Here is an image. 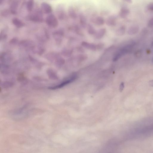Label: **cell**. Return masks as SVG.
Segmentation results:
<instances>
[{
    "label": "cell",
    "mask_w": 153,
    "mask_h": 153,
    "mask_svg": "<svg viewBox=\"0 0 153 153\" xmlns=\"http://www.w3.org/2000/svg\"><path fill=\"white\" fill-rule=\"evenodd\" d=\"M134 45V43L127 45L120 49L113 57V61H116L122 57L127 54L131 50Z\"/></svg>",
    "instance_id": "1"
},
{
    "label": "cell",
    "mask_w": 153,
    "mask_h": 153,
    "mask_svg": "<svg viewBox=\"0 0 153 153\" xmlns=\"http://www.w3.org/2000/svg\"><path fill=\"white\" fill-rule=\"evenodd\" d=\"M46 22L48 26L52 28H56L58 25V22L56 16L53 15H50L47 17Z\"/></svg>",
    "instance_id": "2"
},
{
    "label": "cell",
    "mask_w": 153,
    "mask_h": 153,
    "mask_svg": "<svg viewBox=\"0 0 153 153\" xmlns=\"http://www.w3.org/2000/svg\"><path fill=\"white\" fill-rule=\"evenodd\" d=\"M42 12L40 11H37L35 13L30 16V19L33 22H41L43 21V18Z\"/></svg>",
    "instance_id": "3"
},
{
    "label": "cell",
    "mask_w": 153,
    "mask_h": 153,
    "mask_svg": "<svg viewBox=\"0 0 153 153\" xmlns=\"http://www.w3.org/2000/svg\"><path fill=\"white\" fill-rule=\"evenodd\" d=\"M76 77H77V76H76V75H74L73 76L69 78V79L62 82L60 83V84L58 85L53 86V87H51L50 89H55L63 87V86L69 84V83L72 82L74 81L75 80H76Z\"/></svg>",
    "instance_id": "4"
},
{
    "label": "cell",
    "mask_w": 153,
    "mask_h": 153,
    "mask_svg": "<svg viewBox=\"0 0 153 153\" xmlns=\"http://www.w3.org/2000/svg\"><path fill=\"white\" fill-rule=\"evenodd\" d=\"M53 35L57 43L58 44L61 43L64 35L63 31L61 30L56 31L53 32Z\"/></svg>",
    "instance_id": "5"
},
{
    "label": "cell",
    "mask_w": 153,
    "mask_h": 153,
    "mask_svg": "<svg viewBox=\"0 0 153 153\" xmlns=\"http://www.w3.org/2000/svg\"><path fill=\"white\" fill-rule=\"evenodd\" d=\"M117 17L115 15H112L108 17L106 20V24L108 26H114L116 24Z\"/></svg>",
    "instance_id": "6"
},
{
    "label": "cell",
    "mask_w": 153,
    "mask_h": 153,
    "mask_svg": "<svg viewBox=\"0 0 153 153\" xmlns=\"http://www.w3.org/2000/svg\"><path fill=\"white\" fill-rule=\"evenodd\" d=\"M41 8L44 13L49 14L52 11V8L49 4L46 2H43L41 4Z\"/></svg>",
    "instance_id": "7"
},
{
    "label": "cell",
    "mask_w": 153,
    "mask_h": 153,
    "mask_svg": "<svg viewBox=\"0 0 153 153\" xmlns=\"http://www.w3.org/2000/svg\"><path fill=\"white\" fill-rule=\"evenodd\" d=\"M81 44L83 47L86 49L94 51L96 50V45L93 44L83 41L82 42Z\"/></svg>",
    "instance_id": "8"
},
{
    "label": "cell",
    "mask_w": 153,
    "mask_h": 153,
    "mask_svg": "<svg viewBox=\"0 0 153 153\" xmlns=\"http://www.w3.org/2000/svg\"><path fill=\"white\" fill-rule=\"evenodd\" d=\"M106 30L105 28H102L96 32L95 34V38L97 39H100L102 38L106 33Z\"/></svg>",
    "instance_id": "9"
},
{
    "label": "cell",
    "mask_w": 153,
    "mask_h": 153,
    "mask_svg": "<svg viewBox=\"0 0 153 153\" xmlns=\"http://www.w3.org/2000/svg\"><path fill=\"white\" fill-rule=\"evenodd\" d=\"M12 22L13 24L18 28H21L24 26L25 24L21 20L18 18H15L12 20Z\"/></svg>",
    "instance_id": "10"
},
{
    "label": "cell",
    "mask_w": 153,
    "mask_h": 153,
    "mask_svg": "<svg viewBox=\"0 0 153 153\" xmlns=\"http://www.w3.org/2000/svg\"><path fill=\"white\" fill-rule=\"evenodd\" d=\"M18 5V1L15 0L12 1L10 6V10L11 13L13 14H16Z\"/></svg>",
    "instance_id": "11"
},
{
    "label": "cell",
    "mask_w": 153,
    "mask_h": 153,
    "mask_svg": "<svg viewBox=\"0 0 153 153\" xmlns=\"http://www.w3.org/2000/svg\"><path fill=\"white\" fill-rule=\"evenodd\" d=\"M80 22L81 26L84 29L87 26V21L86 17L82 14H81L79 16Z\"/></svg>",
    "instance_id": "12"
},
{
    "label": "cell",
    "mask_w": 153,
    "mask_h": 153,
    "mask_svg": "<svg viewBox=\"0 0 153 153\" xmlns=\"http://www.w3.org/2000/svg\"><path fill=\"white\" fill-rule=\"evenodd\" d=\"M68 12L69 16L72 19H75L77 18V14L73 7H69L68 9Z\"/></svg>",
    "instance_id": "13"
},
{
    "label": "cell",
    "mask_w": 153,
    "mask_h": 153,
    "mask_svg": "<svg viewBox=\"0 0 153 153\" xmlns=\"http://www.w3.org/2000/svg\"><path fill=\"white\" fill-rule=\"evenodd\" d=\"M20 44L25 47L33 48L34 47L33 43L31 41L24 40L21 41Z\"/></svg>",
    "instance_id": "14"
},
{
    "label": "cell",
    "mask_w": 153,
    "mask_h": 153,
    "mask_svg": "<svg viewBox=\"0 0 153 153\" xmlns=\"http://www.w3.org/2000/svg\"><path fill=\"white\" fill-rule=\"evenodd\" d=\"M95 23L97 26L103 25L105 23V21L103 18L101 17H98L95 19Z\"/></svg>",
    "instance_id": "15"
},
{
    "label": "cell",
    "mask_w": 153,
    "mask_h": 153,
    "mask_svg": "<svg viewBox=\"0 0 153 153\" xmlns=\"http://www.w3.org/2000/svg\"><path fill=\"white\" fill-rule=\"evenodd\" d=\"M129 13V11L127 8H123L120 10L119 12V16L122 18H125Z\"/></svg>",
    "instance_id": "16"
},
{
    "label": "cell",
    "mask_w": 153,
    "mask_h": 153,
    "mask_svg": "<svg viewBox=\"0 0 153 153\" xmlns=\"http://www.w3.org/2000/svg\"><path fill=\"white\" fill-rule=\"evenodd\" d=\"M87 32L90 35H95L96 32L94 27L90 24H89L87 25Z\"/></svg>",
    "instance_id": "17"
},
{
    "label": "cell",
    "mask_w": 153,
    "mask_h": 153,
    "mask_svg": "<svg viewBox=\"0 0 153 153\" xmlns=\"http://www.w3.org/2000/svg\"><path fill=\"white\" fill-rule=\"evenodd\" d=\"M34 5V1L32 0H30L27 3V8L29 12L32 11Z\"/></svg>",
    "instance_id": "18"
},
{
    "label": "cell",
    "mask_w": 153,
    "mask_h": 153,
    "mask_svg": "<svg viewBox=\"0 0 153 153\" xmlns=\"http://www.w3.org/2000/svg\"><path fill=\"white\" fill-rule=\"evenodd\" d=\"M60 10L59 11L58 14V17L59 19L62 20L63 19L65 16V13L64 11V8L63 7L62 5L60 6V8H59Z\"/></svg>",
    "instance_id": "19"
},
{
    "label": "cell",
    "mask_w": 153,
    "mask_h": 153,
    "mask_svg": "<svg viewBox=\"0 0 153 153\" xmlns=\"http://www.w3.org/2000/svg\"><path fill=\"white\" fill-rule=\"evenodd\" d=\"M125 28L124 26H122L119 28L116 32V34L118 36H121L125 32Z\"/></svg>",
    "instance_id": "20"
},
{
    "label": "cell",
    "mask_w": 153,
    "mask_h": 153,
    "mask_svg": "<svg viewBox=\"0 0 153 153\" xmlns=\"http://www.w3.org/2000/svg\"><path fill=\"white\" fill-rule=\"evenodd\" d=\"M73 53L72 51L69 49H65L62 52V54L63 56L65 57L70 56Z\"/></svg>",
    "instance_id": "21"
},
{
    "label": "cell",
    "mask_w": 153,
    "mask_h": 153,
    "mask_svg": "<svg viewBox=\"0 0 153 153\" xmlns=\"http://www.w3.org/2000/svg\"><path fill=\"white\" fill-rule=\"evenodd\" d=\"M138 29L136 27H132L129 29L128 31V34L130 35H133L136 33L138 31Z\"/></svg>",
    "instance_id": "22"
},
{
    "label": "cell",
    "mask_w": 153,
    "mask_h": 153,
    "mask_svg": "<svg viewBox=\"0 0 153 153\" xmlns=\"http://www.w3.org/2000/svg\"><path fill=\"white\" fill-rule=\"evenodd\" d=\"M104 44L103 43H100L96 45V50L100 51L102 50L104 47Z\"/></svg>",
    "instance_id": "23"
},
{
    "label": "cell",
    "mask_w": 153,
    "mask_h": 153,
    "mask_svg": "<svg viewBox=\"0 0 153 153\" xmlns=\"http://www.w3.org/2000/svg\"><path fill=\"white\" fill-rule=\"evenodd\" d=\"M18 39L17 38H14L10 40V43L12 44H15L18 42Z\"/></svg>",
    "instance_id": "24"
},
{
    "label": "cell",
    "mask_w": 153,
    "mask_h": 153,
    "mask_svg": "<svg viewBox=\"0 0 153 153\" xmlns=\"http://www.w3.org/2000/svg\"><path fill=\"white\" fill-rule=\"evenodd\" d=\"M79 59H84L87 58V55L85 54H81L78 56Z\"/></svg>",
    "instance_id": "25"
},
{
    "label": "cell",
    "mask_w": 153,
    "mask_h": 153,
    "mask_svg": "<svg viewBox=\"0 0 153 153\" xmlns=\"http://www.w3.org/2000/svg\"><path fill=\"white\" fill-rule=\"evenodd\" d=\"M7 38V35L4 32L1 33L0 35L1 40V39H6Z\"/></svg>",
    "instance_id": "26"
},
{
    "label": "cell",
    "mask_w": 153,
    "mask_h": 153,
    "mask_svg": "<svg viewBox=\"0 0 153 153\" xmlns=\"http://www.w3.org/2000/svg\"><path fill=\"white\" fill-rule=\"evenodd\" d=\"M148 26L151 27H153V18H152L149 21L148 23Z\"/></svg>",
    "instance_id": "27"
},
{
    "label": "cell",
    "mask_w": 153,
    "mask_h": 153,
    "mask_svg": "<svg viewBox=\"0 0 153 153\" xmlns=\"http://www.w3.org/2000/svg\"><path fill=\"white\" fill-rule=\"evenodd\" d=\"M124 83H121L120 86V92H122L124 90Z\"/></svg>",
    "instance_id": "28"
},
{
    "label": "cell",
    "mask_w": 153,
    "mask_h": 153,
    "mask_svg": "<svg viewBox=\"0 0 153 153\" xmlns=\"http://www.w3.org/2000/svg\"><path fill=\"white\" fill-rule=\"evenodd\" d=\"M148 8L150 10L153 11V3L149 5Z\"/></svg>",
    "instance_id": "29"
},
{
    "label": "cell",
    "mask_w": 153,
    "mask_h": 153,
    "mask_svg": "<svg viewBox=\"0 0 153 153\" xmlns=\"http://www.w3.org/2000/svg\"><path fill=\"white\" fill-rule=\"evenodd\" d=\"M101 15H106L108 14V12H107V11H104L101 12Z\"/></svg>",
    "instance_id": "30"
},
{
    "label": "cell",
    "mask_w": 153,
    "mask_h": 153,
    "mask_svg": "<svg viewBox=\"0 0 153 153\" xmlns=\"http://www.w3.org/2000/svg\"><path fill=\"white\" fill-rule=\"evenodd\" d=\"M8 12L7 11H4L3 12H2L3 15H4V16H5L6 15H7V14L8 15Z\"/></svg>",
    "instance_id": "31"
},
{
    "label": "cell",
    "mask_w": 153,
    "mask_h": 153,
    "mask_svg": "<svg viewBox=\"0 0 153 153\" xmlns=\"http://www.w3.org/2000/svg\"><path fill=\"white\" fill-rule=\"evenodd\" d=\"M149 84L152 86L153 87V80L149 82Z\"/></svg>",
    "instance_id": "32"
},
{
    "label": "cell",
    "mask_w": 153,
    "mask_h": 153,
    "mask_svg": "<svg viewBox=\"0 0 153 153\" xmlns=\"http://www.w3.org/2000/svg\"><path fill=\"white\" fill-rule=\"evenodd\" d=\"M152 45V46H153V42Z\"/></svg>",
    "instance_id": "33"
}]
</instances>
